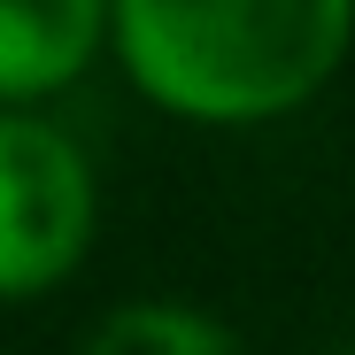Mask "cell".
I'll return each instance as SVG.
<instances>
[{
  "label": "cell",
  "instance_id": "7a4b0ae2",
  "mask_svg": "<svg viewBox=\"0 0 355 355\" xmlns=\"http://www.w3.org/2000/svg\"><path fill=\"white\" fill-rule=\"evenodd\" d=\"M85 240H93L85 155L39 116L0 108V302L70 278Z\"/></svg>",
  "mask_w": 355,
  "mask_h": 355
},
{
  "label": "cell",
  "instance_id": "277c9868",
  "mask_svg": "<svg viewBox=\"0 0 355 355\" xmlns=\"http://www.w3.org/2000/svg\"><path fill=\"white\" fill-rule=\"evenodd\" d=\"M85 355H240V340L186 302H132L85 340Z\"/></svg>",
  "mask_w": 355,
  "mask_h": 355
},
{
  "label": "cell",
  "instance_id": "6da1fadb",
  "mask_svg": "<svg viewBox=\"0 0 355 355\" xmlns=\"http://www.w3.org/2000/svg\"><path fill=\"white\" fill-rule=\"evenodd\" d=\"M108 24L147 101L201 124H263L340 70L355 0H108Z\"/></svg>",
  "mask_w": 355,
  "mask_h": 355
},
{
  "label": "cell",
  "instance_id": "3957f363",
  "mask_svg": "<svg viewBox=\"0 0 355 355\" xmlns=\"http://www.w3.org/2000/svg\"><path fill=\"white\" fill-rule=\"evenodd\" d=\"M108 24V0H0V101L62 93Z\"/></svg>",
  "mask_w": 355,
  "mask_h": 355
}]
</instances>
